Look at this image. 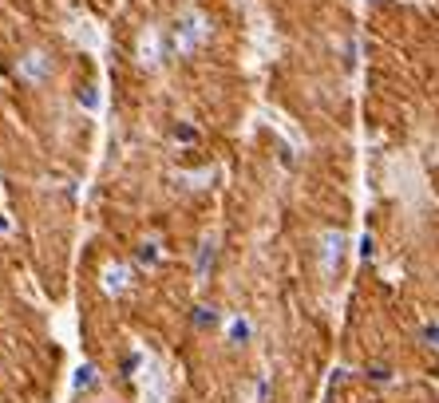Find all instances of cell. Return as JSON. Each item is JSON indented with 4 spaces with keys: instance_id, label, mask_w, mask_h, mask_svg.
Returning a JSON list of instances; mask_svg holds the SVG:
<instances>
[{
    "instance_id": "7a4b0ae2",
    "label": "cell",
    "mask_w": 439,
    "mask_h": 403,
    "mask_svg": "<svg viewBox=\"0 0 439 403\" xmlns=\"http://www.w3.org/2000/svg\"><path fill=\"white\" fill-rule=\"evenodd\" d=\"M123 285V269H111L107 273V289H119Z\"/></svg>"
},
{
    "instance_id": "6da1fadb",
    "label": "cell",
    "mask_w": 439,
    "mask_h": 403,
    "mask_svg": "<svg viewBox=\"0 0 439 403\" xmlns=\"http://www.w3.org/2000/svg\"><path fill=\"white\" fill-rule=\"evenodd\" d=\"M341 245H345L341 233H329V238H325V257H321V269H325V273L336 269V261H341Z\"/></svg>"
}]
</instances>
